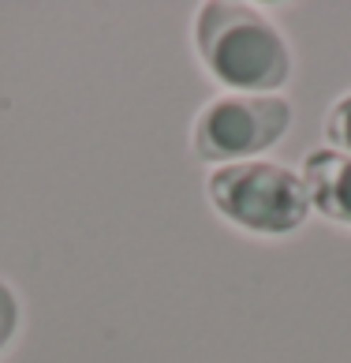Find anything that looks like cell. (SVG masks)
Returning <instances> with one entry per match:
<instances>
[{
	"instance_id": "7a4b0ae2",
	"label": "cell",
	"mask_w": 351,
	"mask_h": 363,
	"mask_svg": "<svg viewBox=\"0 0 351 363\" xmlns=\"http://www.w3.org/2000/svg\"><path fill=\"white\" fill-rule=\"evenodd\" d=\"M209 199L224 218L251 233H292L306 221L310 195L303 180L277 161H236L209 177Z\"/></svg>"
},
{
	"instance_id": "277c9868",
	"label": "cell",
	"mask_w": 351,
	"mask_h": 363,
	"mask_svg": "<svg viewBox=\"0 0 351 363\" xmlns=\"http://www.w3.org/2000/svg\"><path fill=\"white\" fill-rule=\"evenodd\" d=\"M303 187L326 218L351 225V154L314 150L303 161Z\"/></svg>"
},
{
	"instance_id": "5b68a950",
	"label": "cell",
	"mask_w": 351,
	"mask_h": 363,
	"mask_svg": "<svg viewBox=\"0 0 351 363\" xmlns=\"http://www.w3.org/2000/svg\"><path fill=\"white\" fill-rule=\"evenodd\" d=\"M326 131H329V139H333L336 146H344V150H351V94L333 105Z\"/></svg>"
},
{
	"instance_id": "8992f818",
	"label": "cell",
	"mask_w": 351,
	"mask_h": 363,
	"mask_svg": "<svg viewBox=\"0 0 351 363\" xmlns=\"http://www.w3.org/2000/svg\"><path fill=\"white\" fill-rule=\"evenodd\" d=\"M16 322H19V303H16V296H11V289L0 281V348L11 341Z\"/></svg>"
},
{
	"instance_id": "6da1fadb",
	"label": "cell",
	"mask_w": 351,
	"mask_h": 363,
	"mask_svg": "<svg viewBox=\"0 0 351 363\" xmlns=\"http://www.w3.org/2000/svg\"><path fill=\"white\" fill-rule=\"evenodd\" d=\"M198 52L221 83L265 94L288 83L292 57L280 30L247 4H206L198 16Z\"/></svg>"
},
{
	"instance_id": "3957f363",
	"label": "cell",
	"mask_w": 351,
	"mask_h": 363,
	"mask_svg": "<svg viewBox=\"0 0 351 363\" xmlns=\"http://www.w3.org/2000/svg\"><path fill=\"white\" fill-rule=\"evenodd\" d=\"M292 124L284 98L269 94H232L209 101L195 124V154L202 161H236L269 150Z\"/></svg>"
}]
</instances>
